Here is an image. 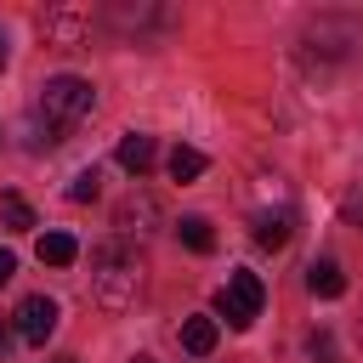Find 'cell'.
<instances>
[{"mask_svg":"<svg viewBox=\"0 0 363 363\" xmlns=\"http://www.w3.org/2000/svg\"><path fill=\"white\" fill-rule=\"evenodd\" d=\"M289 233H295V216H289V210H267V216H255V244H261V250H284Z\"/></svg>","mask_w":363,"mask_h":363,"instance_id":"ba28073f","label":"cell"},{"mask_svg":"<svg viewBox=\"0 0 363 363\" xmlns=\"http://www.w3.org/2000/svg\"><path fill=\"white\" fill-rule=\"evenodd\" d=\"M34 255H40V267H74L79 261V238L74 233H45L34 244Z\"/></svg>","mask_w":363,"mask_h":363,"instance_id":"9c48e42d","label":"cell"},{"mask_svg":"<svg viewBox=\"0 0 363 363\" xmlns=\"http://www.w3.org/2000/svg\"><path fill=\"white\" fill-rule=\"evenodd\" d=\"M96 182H102L96 170H79V176L68 182V199H74V204H91V199H96Z\"/></svg>","mask_w":363,"mask_h":363,"instance_id":"2e32d148","label":"cell"},{"mask_svg":"<svg viewBox=\"0 0 363 363\" xmlns=\"http://www.w3.org/2000/svg\"><path fill=\"white\" fill-rule=\"evenodd\" d=\"M261 306H267V289H261V278L255 272H227V284L216 289V318H227V329H250L255 318H261Z\"/></svg>","mask_w":363,"mask_h":363,"instance_id":"3957f363","label":"cell"},{"mask_svg":"<svg viewBox=\"0 0 363 363\" xmlns=\"http://www.w3.org/2000/svg\"><path fill=\"white\" fill-rule=\"evenodd\" d=\"M11 335H17V329H11V323H6V318H0V352H6V346H11Z\"/></svg>","mask_w":363,"mask_h":363,"instance_id":"ac0fdd59","label":"cell"},{"mask_svg":"<svg viewBox=\"0 0 363 363\" xmlns=\"http://www.w3.org/2000/svg\"><path fill=\"white\" fill-rule=\"evenodd\" d=\"M136 289H142V255L125 238L96 244V255H91V295H96V306L125 312L136 301Z\"/></svg>","mask_w":363,"mask_h":363,"instance_id":"7a4b0ae2","label":"cell"},{"mask_svg":"<svg viewBox=\"0 0 363 363\" xmlns=\"http://www.w3.org/2000/svg\"><path fill=\"white\" fill-rule=\"evenodd\" d=\"M91 108H96V91H91V79H79V74H57V79H45V85H40L34 119H40L45 142H62L68 130H79V125L91 119Z\"/></svg>","mask_w":363,"mask_h":363,"instance_id":"6da1fadb","label":"cell"},{"mask_svg":"<svg viewBox=\"0 0 363 363\" xmlns=\"http://www.w3.org/2000/svg\"><path fill=\"white\" fill-rule=\"evenodd\" d=\"M40 28H45V40H57V45H79V34H85V23H79V17H68V11L40 17Z\"/></svg>","mask_w":363,"mask_h":363,"instance_id":"7c38bea8","label":"cell"},{"mask_svg":"<svg viewBox=\"0 0 363 363\" xmlns=\"http://www.w3.org/2000/svg\"><path fill=\"white\" fill-rule=\"evenodd\" d=\"M0 62H6V40H0Z\"/></svg>","mask_w":363,"mask_h":363,"instance_id":"44dd1931","label":"cell"},{"mask_svg":"<svg viewBox=\"0 0 363 363\" xmlns=\"http://www.w3.org/2000/svg\"><path fill=\"white\" fill-rule=\"evenodd\" d=\"M164 164H170V176H176V182H193V176H204V164H210V159H204L199 147H170V159H164Z\"/></svg>","mask_w":363,"mask_h":363,"instance_id":"4fadbf2b","label":"cell"},{"mask_svg":"<svg viewBox=\"0 0 363 363\" xmlns=\"http://www.w3.org/2000/svg\"><path fill=\"white\" fill-rule=\"evenodd\" d=\"M130 176H147L153 170V159H159V142L153 136H142V130H130V136H119V153H113Z\"/></svg>","mask_w":363,"mask_h":363,"instance_id":"8992f818","label":"cell"},{"mask_svg":"<svg viewBox=\"0 0 363 363\" xmlns=\"http://www.w3.org/2000/svg\"><path fill=\"white\" fill-rule=\"evenodd\" d=\"M11 272H17V255H11V250H0V284H6Z\"/></svg>","mask_w":363,"mask_h":363,"instance_id":"e0dca14e","label":"cell"},{"mask_svg":"<svg viewBox=\"0 0 363 363\" xmlns=\"http://www.w3.org/2000/svg\"><path fill=\"white\" fill-rule=\"evenodd\" d=\"M0 210H6V233H28V227H34V210H28V199L6 193V199H0Z\"/></svg>","mask_w":363,"mask_h":363,"instance_id":"5bb4252c","label":"cell"},{"mask_svg":"<svg viewBox=\"0 0 363 363\" xmlns=\"http://www.w3.org/2000/svg\"><path fill=\"white\" fill-rule=\"evenodd\" d=\"M182 352H193V357H210L216 352V340H221V323H216V312H199V318H182Z\"/></svg>","mask_w":363,"mask_h":363,"instance_id":"5b68a950","label":"cell"},{"mask_svg":"<svg viewBox=\"0 0 363 363\" xmlns=\"http://www.w3.org/2000/svg\"><path fill=\"white\" fill-rule=\"evenodd\" d=\"M176 238H182L193 255H210V250H216V233H210L204 216H182V221H176Z\"/></svg>","mask_w":363,"mask_h":363,"instance_id":"8fae6325","label":"cell"},{"mask_svg":"<svg viewBox=\"0 0 363 363\" xmlns=\"http://www.w3.org/2000/svg\"><path fill=\"white\" fill-rule=\"evenodd\" d=\"M306 352H312V363H340V346H335L329 329H318V335L306 340Z\"/></svg>","mask_w":363,"mask_h":363,"instance_id":"9a60e30c","label":"cell"},{"mask_svg":"<svg viewBox=\"0 0 363 363\" xmlns=\"http://www.w3.org/2000/svg\"><path fill=\"white\" fill-rule=\"evenodd\" d=\"M306 289H312L318 301H340V295H346V272H340V261H329V255L312 261V267H306Z\"/></svg>","mask_w":363,"mask_h":363,"instance_id":"52a82bcc","label":"cell"},{"mask_svg":"<svg viewBox=\"0 0 363 363\" xmlns=\"http://www.w3.org/2000/svg\"><path fill=\"white\" fill-rule=\"evenodd\" d=\"M51 363H74V357H51Z\"/></svg>","mask_w":363,"mask_h":363,"instance_id":"ffe728a7","label":"cell"},{"mask_svg":"<svg viewBox=\"0 0 363 363\" xmlns=\"http://www.w3.org/2000/svg\"><path fill=\"white\" fill-rule=\"evenodd\" d=\"M11 329H17V340L45 346V340L57 335V301H51V295H23L17 312H11Z\"/></svg>","mask_w":363,"mask_h":363,"instance_id":"277c9868","label":"cell"},{"mask_svg":"<svg viewBox=\"0 0 363 363\" xmlns=\"http://www.w3.org/2000/svg\"><path fill=\"white\" fill-rule=\"evenodd\" d=\"M147 221H159V204L147 193H130L119 204V233H147Z\"/></svg>","mask_w":363,"mask_h":363,"instance_id":"30bf717a","label":"cell"},{"mask_svg":"<svg viewBox=\"0 0 363 363\" xmlns=\"http://www.w3.org/2000/svg\"><path fill=\"white\" fill-rule=\"evenodd\" d=\"M130 363H153V357H147V352H136V357H130Z\"/></svg>","mask_w":363,"mask_h":363,"instance_id":"d6986e66","label":"cell"}]
</instances>
